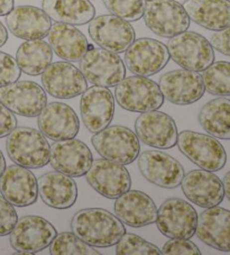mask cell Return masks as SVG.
I'll use <instances>...</instances> for the list:
<instances>
[{
  "instance_id": "obj_1",
  "label": "cell",
  "mask_w": 230,
  "mask_h": 255,
  "mask_svg": "<svg viewBox=\"0 0 230 255\" xmlns=\"http://www.w3.org/2000/svg\"><path fill=\"white\" fill-rule=\"evenodd\" d=\"M71 230L94 248L114 246L126 233L123 224L114 214L101 208L79 210L71 222Z\"/></svg>"
},
{
  "instance_id": "obj_2",
  "label": "cell",
  "mask_w": 230,
  "mask_h": 255,
  "mask_svg": "<svg viewBox=\"0 0 230 255\" xmlns=\"http://www.w3.org/2000/svg\"><path fill=\"white\" fill-rule=\"evenodd\" d=\"M10 160L27 169H39L50 163L51 146L41 130L16 127L6 143Z\"/></svg>"
},
{
  "instance_id": "obj_3",
  "label": "cell",
  "mask_w": 230,
  "mask_h": 255,
  "mask_svg": "<svg viewBox=\"0 0 230 255\" xmlns=\"http://www.w3.org/2000/svg\"><path fill=\"white\" fill-rule=\"evenodd\" d=\"M170 58L182 69L203 72L215 62V52L210 42L196 32H183L167 42Z\"/></svg>"
},
{
  "instance_id": "obj_4",
  "label": "cell",
  "mask_w": 230,
  "mask_h": 255,
  "mask_svg": "<svg viewBox=\"0 0 230 255\" xmlns=\"http://www.w3.org/2000/svg\"><path fill=\"white\" fill-rule=\"evenodd\" d=\"M91 143L104 159L122 165L132 163L140 153L137 135L121 125L106 127L92 136Z\"/></svg>"
},
{
  "instance_id": "obj_5",
  "label": "cell",
  "mask_w": 230,
  "mask_h": 255,
  "mask_svg": "<svg viewBox=\"0 0 230 255\" xmlns=\"http://www.w3.org/2000/svg\"><path fill=\"white\" fill-rule=\"evenodd\" d=\"M115 98L122 109L132 113L157 111L164 103L160 86L141 76L123 78L116 86Z\"/></svg>"
},
{
  "instance_id": "obj_6",
  "label": "cell",
  "mask_w": 230,
  "mask_h": 255,
  "mask_svg": "<svg viewBox=\"0 0 230 255\" xmlns=\"http://www.w3.org/2000/svg\"><path fill=\"white\" fill-rule=\"evenodd\" d=\"M180 151L202 170L217 172L227 163V153L218 139L211 135L183 130L179 133Z\"/></svg>"
},
{
  "instance_id": "obj_7",
  "label": "cell",
  "mask_w": 230,
  "mask_h": 255,
  "mask_svg": "<svg viewBox=\"0 0 230 255\" xmlns=\"http://www.w3.org/2000/svg\"><path fill=\"white\" fill-rule=\"evenodd\" d=\"M80 71L91 85L107 88L117 86L126 77V67L120 56L90 45L80 60Z\"/></svg>"
},
{
  "instance_id": "obj_8",
  "label": "cell",
  "mask_w": 230,
  "mask_h": 255,
  "mask_svg": "<svg viewBox=\"0 0 230 255\" xmlns=\"http://www.w3.org/2000/svg\"><path fill=\"white\" fill-rule=\"evenodd\" d=\"M143 17L146 26L164 38L174 37L190 27L187 11L176 0H148Z\"/></svg>"
},
{
  "instance_id": "obj_9",
  "label": "cell",
  "mask_w": 230,
  "mask_h": 255,
  "mask_svg": "<svg viewBox=\"0 0 230 255\" xmlns=\"http://www.w3.org/2000/svg\"><path fill=\"white\" fill-rule=\"evenodd\" d=\"M158 231L169 239L190 240L196 234L198 213L191 205L180 198H170L157 209Z\"/></svg>"
},
{
  "instance_id": "obj_10",
  "label": "cell",
  "mask_w": 230,
  "mask_h": 255,
  "mask_svg": "<svg viewBox=\"0 0 230 255\" xmlns=\"http://www.w3.org/2000/svg\"><path fill=\"white\" fill-rule=\"evenodd\" d=\"M57 235L55 227L41 216H25L10 232V245L19 254H34L45 250Z\"/></svg>"
},
{
  "instance_id": "obj_11",
  "label": "cell",
  "mask_w": 230,
  "mask_h": 255,
  "mask_svg": "<svg viewBox=\"0 0 230 255\" xmlns=\"http://www.w3.org/2000/svg\"><path fill=\"white\" fill-rule=\"evenodd\" d=\"M170 53L165 44L153 38H139L132 42L125 53V67L136 76H154L166 67Z\"/></svg>"
},
{
  "instance_id": "obj_12",
  "label": "cell",
  "mask_w": 230,
  "mask_h": 255,
  "mask_svg": "<svg viewBox=\"0 0 230 255\" xmlns=\"http://www.w3.org/2000/svg\"><path fill=\"white\" fill-rule=\"evenodd\" d=\"M89 35L97 45L113 53H122L135 41L129 21L115 15H101L90 21Z\"/></svg>"
},
{
  "instance_id": "obj_13",
  "label": "cell",
  "mask_w": 230,
  "mask_h": 255,
  "mask_svg": "<svg viewBox=\"0 0 230 255\" xmlns=\"http://www.w3.org/2000/svg\"><path fill=\"white\" fill-rule=\"evenodd\" d=\"M0 103L16 115L36 117L47 104L46 92L34 81H16L0 87Z\"/></svg>"
},
{
  "instance_id": "obj_14",
  "label": "cell",
  "mask_w": 230,
  "mask_h": 255,
  "mask_svg": "<svg viewBox=\"0 0 230 255\" xmlns=\"http://www.w3.org/2000/svg\"><path fill=\"white\" fill-rule=\"evenodd\" d=\"M86 175L90 187L108 199H116L131 187L130 174L125 165L106 159L92 161Z\"/></svg>"
},
{
  "instance_id": "obj_15",
  "label": "cell",
  "mask_w": 230,
  "mask_h": 255,
  "mask_svg": "<svg viewBox=\"0 0 230 255\" xmlns=\"http://www.w3.org/2000/svg\"><path fill=\"white\" fill-rule=\"evenodd\" d=\"M137 159L140 173L148 182L164 189H175L182 182L183 166L167 153L144 151Z\"/></svg>"
},
{
  "instance_id": "obj_16",
  "label": "cell",
  "mask_w": 230,
  "mask_h": 255,
  "mask_svg": "<svg viewBox=\"0 0 230 255\" xmlns=\"http://www.w3.org/2000/svg\"><path fill=\"white\" fill-rule=\"evenodd\" d=\"M135 134L139 142L148 146L167 149L178 143V127L173 118L165 113H143L135 122Z\"/></svg>"
},
{
  "instance_id": "obj_17",
  "label": "cell",
  "mask_w": 230,
  "mask_h": 255,
  "mask_svg": "<svg viewBox=\"0 0 230 255\" xmlns=\"http://www.w3.org/2000/svg\"><path fill=\"white\" fill-rule=\"evenodd\" d=\"M43 89L57 99H72L87 90L88 81L70 62L51 63L42 73Z\"/></svg>"
},
{
  "instance_id": "obj_18",
  "label": "cell",
  "mask_w": 230,
  "mask_h": 255,
  "mask_svg": "<svg viewBox=\"0 0 230 255\" xmlns=\"http://www.w3.org/2000/svg\"><path fill=\"white\" fill-rule=\"evenodd\" d=\"M158 86L164 99L179 106L194 104L202 98L206 91L202 76L185 69L163 74Z\"/></svg>"
},
{
  "instance_id": "obj_19",
  "label": "cell",
  "mask_w": 230,
  "mask_h": 255,
  "mask_svg": "<svg viewBox=\"0 0 230 255\" xmlns=\"http://www.w3.org/2000/svg\"><path fill=\"white\" fill-rule=\"evenodd\" d=\"M92 161L94 156L90 148L80 139L56 140L51 147L52 168L72 178L85 175L90 169Z\"/></svg>"
},
{
  "instance_id": "obj_20",
  "label": "cell",
  "mask_w": 230,
  "mask_h": 255,
  "mask_svg": "<svg viewBox=\"0 0 230 255\" xmlns=\"http://www.w3.org/2000/svg\"><path fill=\"white\" fill-rule=\"evenodd\" d=\"M83 124L90 133H98L112 123L115 115V98L107 87L87 88L80 101Z\"/></svg>"
},
{
  "instance_id": "obj_21",
  "label": "cell",
  "mask_w": 230,
  "mask_h": 255,
  "mask_svg": "<svg viewBox=\"0 0 230 255\" xmlns=\"http://www.w3.org/2000/svg\"><path fill=\"white\" fill-rule=\"evenodd\" d=\"M0 192L16 207H27L36 202L38 197L37 180L27 168L12 164L0 177Z\"/></svg>"
},
{
  "instance_id": "obj_22",
  "label": "cell",
  "mask_w": 230,
  "mask_h": 255,
  "mask_svg": "<svg viewBox=\"0 0 230 255\" xmlns=\"http://www.w3.org/2000/svg\"><path fill=\"white\" fill-rule=\"evenodd\" d=\"M114 212L119 221L132 228L152 225L157 217V208L152 198L130 189L117 198Z\"/></svg>"
},
{
  "instance_id": "obj_23",
  "label": "cell",
  "mask_w": 230,
  "mask_h": 255,
  "mask_svg": "<svg viewBox=\"0 0 230 255\" xmlns=\"http://www.w3.org/2000/svg\"><path fill=\"white\" fill-rule=\"evenodd\" d=\"M182 191L192 204L202 208L220 205L225 198L223 181L214 172L193 170L182 180Z\"/></svg>"
},
{
  "instance_id": "obj_24",
  "label": "cell",
  "mask_w": 230,
  "mask_h": 255,
  "mask_svg": "<svg viewBox=\"0 0 230 255\" xmlns=\"http://www.w3.org/2000/svg\"><path fill=\"white\" fill-rule=\"evenodd\" d=\"M38 128L52 140L74 138L80 130V123L72 108L63 103H51L43 108L37 120Z\"/></svg>"
},
{
  "instance_id": "obj_25",
  "label": "cell",
  "mask_w": 230,
  "mask_h": 255,
  "mask_svg": "<svg viewBox=\"0 0 230 255\" xmlns=\"http://www.w3.org/2000/svg\"><path fill=\"white\" fill-rule=\"evenodd\" d=\"M196 234L210 248L230 252V210L218 206L206 208L198 215Z\"/></svg>"
},
{
  "instance_id": "obj_26",
  "label": "cell",
  "mask_w": 230,
  "mask_h": 255,
  "mask_svg": "<svg viewBox=\"0 0 230 255\" xmlns=\"http://www.w3.org/2000/svg\"><path fill=\"white\" fill-rule=\"evenodd\" d=\"M6 16L9 32L25 41L47 37L52 26V20L46 12L34 6H18Z\"/></svg>"
},
{
  "instance_id": "obj_27",
  "label": "cell",
  "mask_w": 230,
  "mask_h": 255,
  "mask_svg": "<svg viewBox=\"0 0 230 255\" xmlns=\"http://www.w3.org/2000/svg\"><path fill=\"white\" fill-rule=\"evenodd\" d=\"M38 193L48 207L68 209L75 204L78 198V187L72 177L55 172H47L37 180Z\"/></svg>"
},
{
  "instance_id": "obj_28",
  "label": "cell",
  "mask_w": 230,
  "mask_h": 255,
  "mask_svg": "<svg viewBox=\"0 0 230 255\" xmlns=\"http://www.w3.org/2000/svg\"><path fill=\"white\" fill-rule=\"evenodd\" d=\"M48 43L54 53L68 62H79L87 53V37L75 26L56 23L47 34Z\"/></svg>"
},
{
  "instance_id": "obj_29",
  "label": "cell",
  "mask_w": 230,
  "mask_h": 255,
  "mask_svg": "<svg viewBox=\"0 0 230 255\" xmlns=\"http://www.w3.org/2000/svg\"><path fill=\"white\" fill-rule=\"evenodd\" d=\"M183 7L201 27L218 32L230 26V0H187Z\"/></svg>"
},
{
  "instance_id": "obj_30",
  "label": "cell",
  "mask_w": 230,
  "mask_h": 255,
  "mask_svg": "<svg viewBox=\"0 0 230 255\" xmlns=\"http://www.w3.org/2000/svg\"><path fill=\"white\" fill-rule=\"evenodd\" d=\"M42 9L56 23L86 25L95 18V6L89 0H43Z\"/></svg>"
},
{
  "instance_id": "obj_31",
  "label": "cell",
  "mask_w": 230,
  "mask_h": 255,
  "mask_svg": "<svg viewBox=\"0 0 230 255\" xmlns=\"http://www.w3.org/2000/svg\"><path fill=\"white\" fill-rule=\"evenodd\" d=\"M199 123L208 134L220 139H230V99L216 98L199 113Z\"/></svg>"
},
{
  "instance_id": "obj_32",
  "label": "cell",
  "mask_w": 230,
  "mask_h": 255,
  "mask_svg": "<svg viewBox=\"0 0 230 255\" xmlns=\"http://www.w3.org/2000/svg\"><path fill=\"white\" fill-rule=\"evenodd\" d=\"M53 50L43 39L26 41L18 47L16 61L21 72L28 76H39L52 63Z\"/></svg>"
},
{
  "instance_id": "obj_33",
  "label": "cell",
  "mask_w": 230,
  "mask_h": 255,
  "mask_svg": "<svg viewBox=\"0 0 230 255\" xmlns=\"http://www.w3.org/2000/svg\"><path fill=\"white\" fill-rule=\"evenodd\" d=\"M206 91L219 97L230 96V62L219 61L208 67L202 74Z\"/></svg>"
},
{
  "instance_id": "obj_34",
  "label": "cell",
  "mask_w": 230,
  "mask_h": 255,
  "mask_svg": "<svg viewBox=\"0 0 230 255\" xmlns=\"http://www.w3.org/2000/svg\"><path fill=\"white\" fill-rule=\"evenodd\" d=\"M52 255H99L100 252L94 246L87 244L72 232L56 235L50 245Z\"/></svg>"
},
{
  "instance_id": "obj_35",
  "label": "cell",
  "mask_w": 230,
  "mask_h": 255,
  "mask_svg": "<svg viewBox=\"0 0 230 255\" xmlns=\"http://www.w3.org/2000/svg\"><path fill=\"white\" fill-rule=\"evenodd\" d=\"M116 253L118 255H158L162 254V251L138 235L125 233L118 241Z\"/></svg>"
},
{
  "instance_id": "obj_36",
  "label": "cell",
  "mask_w": 230,
  "mask_h": 255,
  "mask_svg": "<svg viewBox=\"0 0 230 255\" xmlns=\"http://www.w3.org/2000/svg\"><path fill=\"white\" fill-rule=\"evenodd\" d=\"M113 15L127 21H136L143 17L146 0H103Z\"/></svg>"
},
{
  "instance_id": "obj_37",
  "label": "cell",
  "mask_w": 230,
  "mask_h": 255,
  "mask_svg": "<svg viewBox=\"0 0 230 255\" xmlns=\"http://www.w3.org/2000/svg\"><path fill=\"white\" fill-rule=\"evenodd\" d=\"M20 69L16 59L0 51V87L16 82L20 78Z\"/></svg>"
},
{
  "instance_id": "obj_38",
  "label": "cell",
  "mask_w": 230,
  "mask_h": 255,
  "mask_svg": "<svg viewBox=\"0 0 230 255\" xmlns=\"http://www.w3.org/2000/svg\"><path fill=\"white\" fill-rule=\"evenodd\" d=\"M18 216L16 209L9 201L0 196V236L9 235L14 230Z\"/></svg>"
},
{
  "instance_id": "obj_39",
  "label": "cell",
  "mask_w": 230,
  "mask_h": 255,
  "mask_svg": "<svg viewBox=\"0 0 230 255\" xmlns=\"http://www.w3.org/2000/svg\"><path fill=\"white\" fill-rule=\"evenodd\" d=\"M162 254L165 255H200L198 246L189 240L171 239L162 249Z\"/></svg>"
},
{
  "instance_id": "obj_40",
  "label": "cell",
  "mask_w": 230,
  "mask_h": 255,
  "mask_svg": "<svg viewBox=\"0 0 230 255\" xmlns=\"http://www.w3.org/2000/svg\"><path fill=\"white\" fill-rule=\"evenodd\" d=\"M17 127V118L14 113L0 103V138L6 137Z\"/></svg>"
},
{
  "instance_id": "obj_41",
  "label": "cell",
  "mask_w": 230,
  "mask_h": 255,
  "mask_svg": "<svg viewBox=\"0 0 230 255\" xmlns=\"http://www.w3.org/2000/svg\"><path fill=\"white\" fill-rule=\"evenodd\" d=\"M210 44L221 54L230 56V26L212 35L210 37Z\"/></svg>"
},
{
  "instance_id": "obj_42",
  "label": "cell",
  "mask_w": 230,
  "mask_h": 255,
  "mask_svg": "<svg viewBox=\"0 0 230 255\" xmlns=\"http://www.w3.org/2000/svg\"><path fill=\"white\" fill-rule=\"evenodd\" d=\"M15 0H0V16H6L14 9Z\"/></svg>"
},
{
  "instance_id": "obj_43",
  "label": "cell",
  "mask_w": 230,
  "mask_h": 255,
  "mask_svg": "<svg viewBox=\"0 0 230 255\" xmlns=\"http://www.w3.org/2000/svg\"><path fill=\"white\" fill-rule=\"evenodd\" d=\"M223 184H224L225 196L228 198V200H230V171L225 174Z\"/></svg>"
},
{
  "instance_id": "obj_44",
  "label": "cell",
  "mask_w": 230,
  "mask_h": 255,
  "mask_svg": "<svg viewBox=\"0 0 230 255\" xmlns=\"http://www.w3.org/2000/svg\"><path fill=\"white\" fill-rule=\"evenodd\" d=\"M7 41H8L7 28L5 27V25L0 21V47H2L3 45H5Z\"/></svg>"
},
{
  "instance_id": "obj_45",
  "label": "cell",
  "mask_w": 230,
  "mask_h": 255,
  "mask_svg": "<svg viewBox=\"0 0 230 255\" xmlns=\"http://www.w3.org/2000/svg\"><path fill=\"white\" fill-rule=\"evenodd\" d=\"M5 169H6V160H5V156L2 154V152L0 151V177H1V174L3 173Z\"/></svg>"
}]
</instances>
